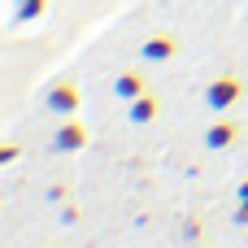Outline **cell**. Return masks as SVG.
Masks as SVG:
<instances>
[{
    "instance_id": "1",
    "label": "cell",
    "mask_w": 248,
    "mask_h": 248,
    "mask_svg": "<svg viewBox=\"0 0 248 248\" xmlns=\"http://www.w3.org/2000/svg\"><path fill=\"white\" fill-rule=\"evenodd\" d=\"M240 96H244V83H240V78H231V74H227V78H214V83H209V92H205L209 109H218V113H222V109H231Z\"/></svg>"
},
{
    "instance_id": "2",
    "label": "cell",
    "mask_w": 248,
    "mask_h": 248,
    "mask_svg": "<svg viewBox=\"0 0 248 248\" xmlns=\"http://www.w3.org/2000/svg\"><path fill=\"white\" fill-rule=\"evenodd\" d=\"M48 109L74 118V109H78V87H74V83H52V92H48Z\"/></svg>"
},
{
    "instance_id": "3",
    "label": "cell",
    "mask_w": 248,
    "mask_h": 248,
    "mask_svg": "<svg viewBox=\"0 0 248 248\" xmlns=\"http://www.w3.org/2000/svg\"><path fill=\"white\" fill-rule=\"evenodd\" d=\"M87 144V131L78 126V122H61L57 126V148H65V153H78Z\"/></svg>"
},
{
    "instance_id": "4",
    "label": "cell",
    "mask_w": 248,
    "mask_h": 248,
    "mask_svg": "<svg viewBox=\"0 0 248 248\" xmlns=\"http://www.w3.org/2000/svg\"><path fill=\"white\" fill-rule=\"evenodd\" d=\"M148 61H166V57H174V39L170 35H153V39H144V48H140Z\"/></svg>"
},
{
    "instance_id": "5",
    "label": "cell",
    "mask_w": 248,
    "mask_h": 248,
    "mask_svg": "<svg viewBox=\"0 0 248 248\" xmlns=\"http://www.w3.org/2000/svg\"><path fill=\"white\" fill-rule=\"evenodd\" d=\"M113 92H118L122 100H135V96H144V78L126 70V74H118V78H113Z\"/></svg>"
},
{
    "instance_id": "6",
    "label": "cell",
    "mask_w": 248,
    "mask_h": 248,
    "mask_svg": "<svg viewBox=\"0 0 248 248\" xmlns=\"http://www.w3.org/2000/svg\"><path fill=\"white\" fill-rule=\"evenodd\" d=\"M205 144L209 148H231L235 144V122H214L209 135H205Z\"/></svg>"
},
{
    "instance_id": "7",
    "label": "cell",
    "mask_w": 248,
    "mask_h": 248,
    "mask_svg": "<svg viewBox=\"0 0 248 248\" xmlns=\"http://www.w3.org/2000/svg\"><path fill=\"white\" fill-rule=\"evenodd\" d=\"M157 118V100L153 96H135L131 100V122H153Z\"/></svg>"
},
{
    "instance_id": "8",
    "label": "cell",
    "mask_w": 248,
    "mask_h": 248,
    "mask_svg": "<svg viewBox=\"0 0 248 248\" xmlns=\"http://www.w3.org/2000/svg\"><path fill=\"white\" fill-rule=\"evenodd\" d=\"M44 9H48V0H13V17L17 22H35Z\"/></svg>"
},
{
    "instance_id": "9",
    "label": "cell",
    "mask_w": 248,
    "mask_h": 248,
    "mask_svg": "<svg viewBox=\"0 0 248 248\" xmlns=\"http://www.w3.org/2000/svg\"><path fill=\"white\" fill-rule=\"evenodd\" d=\"M17 157H22V153H17V144H4V148H0V161H4V166H9V161H17Z\"/></svg>"
},
{
    "instance_id": "10",
    "label": "cell",
    "mask_w": 248,
    "mask_h": 248,
    "mask_svg": "<svg viewBox=\"0 0 248 248\" xmlns=\"http://www.w3.org/2000/svg\"><path fill=\"white\" fill-rule=\"evenodd\" d=\"M235 222H240V227L248 222V205H240V214H235Z\"/></svg>"
},
{
    "instance_id": "11",
    "label": "cell",
    "mask_w": 248,
    "mask_h": 248,
    "mask_svg": "<svg viewBox=\"0 0 248 248\" xmlns=\"http://www.w3.org/2000/svg\"><path fill=\"white\" fill-rule=\"evenodd\" d=\"M240 205H248V179H244V187H240Z\"/></svg>"
}]
</instances>
